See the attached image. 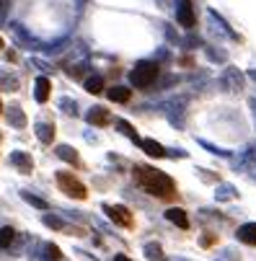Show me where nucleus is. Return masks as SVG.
I'll use <instances>...</instances> for the list:
<instances>
[{
	"label": "nucleus",
	"instance_id": "nucleus-7",
	"mask_svg": "<svg viewBox=\"0 0 256 261\" xmlns=\"http://www.w3.org/2000/svg\"><path fill=\"white\" fill-rule=\"evenodd\" d=\"M86 119H88L93 127H109V124H112V111L96 106V109H91V111H88V117H86Z\"/></svg>",
	"mask_w": 256,
	"mask_h": 261
},
{
	"label": "nucleus",
	"instance_id": "nucleus-17",
	"mask_svg": "<svg viewBox=\"0 0 256 261\" xmlns=\"http://www.w3.org/2000/svg\"><path fill=\"white\" fill-rule=\"evenodd\" d=\"M145 253H148V258H150V261H163V251H161V246H158V243H150L148 248H145Z\"/></svg>",
	"mask_w": 256,
	"mask_h": 261
},
{
	"label": "nucleus",
	"instance_id": "nucleus-19",
	"mask_svg": "<svg viewBox=\"0 0 256 261\" xmlns=\"http://www.w3.org/2000/svg\"><path fill=\"white\" fill-rule=\"evenodd\" d=\"M0 52H6V42H3V36H0Z\"/></svg>",
	"mask_w": 256,
	"mask_h": 261
},
{
	"label": "nucleus",
	"instance_id": "nucleus-13",
	"mask_svg": "<svg viewBox=\"0 0 256 261\" xmlns=\"http://www.w3.org/2000/svg\"><path fill=\"white\" fill-rule=\"evenodd\" d=\"M86 91H88L91 96H104V91H106V81H104V75H93V78H88V81H86Z\"/></svg>",
	"mask_w": 256,
	"mask_h": 261
},
{
	"label": "nucleus",
	"instance_id": "nucleus-18",
	"mask_svg": "<svg viewBox=\"0 0 256 261\" xmlns=\"http://www.w3.org/2000/svg\"><path fill=\"white\" fill-rule=\"evenodd\" d=\"M44 251L49 253V256H47L49 261H60V258H62V253H60V248H57L55 243H47V246H44Z\"/></svg>",
	"mask_w": 256,
	"mask_h": 261
},
{
	"label": "nucleus",
	"instance_id": "nucleus-16",
	"mask_svg": "<svg viewBox=\"0 0 256 261\" xmlns=\"http://www.w3.org/2000/svg\"><path fill=\"white\" fill-rule=\"evenodd\" d=\"M16 241V228H11V225H6V228H0V248H6V246H11Z\"/></svg>",
	"mask_w": 256,
	"mask_h": 261
},
{
	"label": "nucleus",
	"instance_id": "nucleus-8",
	"mask_svg": "<svg viewBox=\"0 0 256 261\" xmlns=\"http://www.w3.org/2000/svg\"><path fill=\"white\" fill-rule=\"evenodd\" d=\"M49 96H52V83H49V78H36V83H34V98L39 101V103H47Z\"/></svg>",
	"mask_w": 256,
	"mask_h": 261
},
{
	"label": "nucleus",
	"instance_id": "nucleus-20",
	"mask_svg": "<svg viewBox=\"0 0 256 261\" xmlns=\"http://www.w3.org/2000/svg\"><path fill=\"white\" fill-rule=\"evenodd\" d=\"M6 114V106H3V101H0V117H3Z\"/></svg>",
	"mask_w": 256,
	"mask_h": 261
},
{
	"label": "nucleus",
	"instance_id": "nucleus-21",
	"mask_svg": "<svg viewBox=\"0 0 256 261\" xmlns=\"http://www.w3.org/2000/svg\"><path fill=\"white\" fill-rule=\"evenodd\" d=\"M117 261H132V258H127V256H117Z\"/></svg>",
	"mask_w": 256,
	"mask_h": 261
},
{
	"label": "nucleus",
	"instance_id": "nucleus-3",
	"mask_svg": "<svg viewBox=\"0 0 256 261\" xmlns=\"http://www.w3.org/2000/svg\"><path fill=\"white\" fill-rule=\"evenodd\" d=\"M161 75V67L156 62H137L135 70H130V83L132 88H150Z\"/></svg>",
	"mask_w": 256,
	"mask_h": 261
},
{
	"label": "nucleus",
	"instance_id": "nucleus-15",
	"mask_svg": "<svg viewBox=\"0 0 256 261\" xmlns=\"http://www.w3.org/2000/svg\"><path fill=\"white\" fill-rule=\"evenodd\" d=\"M36 137H39L42 142H47V145H49V142L55 140V124H52V122H47L44 127L39 124V127H36Z\"/></svg>",
	"mask_w": 256,
	"mask_h": 261
},
{
	"label": "nucleus",
	"instance_id": "nucleus-6",
	"mask_svg": "<svg viewBox=\"0 0 256 261\" xmlns=\"http://www.w3.org/2000/svg\"><path fill=\"white\" fill-rule=\"evenodd\" d=\"M166 220L173 222V225L181 228V230H189V225H192L187 210H181V207H168V210H166Z\"/></svg>",
	"mask_w": 256,
	"mask_h": 261
},
{
	"label": "nucleus",
	"instance_id": "nucleus-14",
	"mask_svg": "<svg viewBox=\"0 0 256 261\" xmlns=\"http://www.w3.org/2000/svg\"><path fill=\"white\" fill-rule=\"evenodd\" d=\"M140 145H142V150H148V155H153V158H166V147L163 145H158V142H153V140H137Z\"/></svg>",
	"mask_w": 256,
	"mask_h": 261
},
{
	"label": "nucleus",
	"instance_id": "nucleus-1",
	"mask_svg": "<svg viewBox=\"0 0 256 261\" xmlns=\"http://www.w3.org/2000/svg\"><path fill=\"white\" fill-rule=\"evenodd\" d=\"M132 176H135V184L145 194H150L153 199H161V202H176L178 199L176 181L171 176H166L163 171H158L153 166H135Z\"/></svg>",
	"mask_w": 256,
	"mask_h": 261
},
{
	"label": "nucleus",
	"instance_id": "nucleus-2",
	"mask_svg": "<svg viewBox=\"0 0 256 261\" xmlns=\"http://www.w3.org/2000/svg\"><path fill=\"white\" fill-rule=\"evenodd\" d=\"M55 184L60 186V192L67 194L70 199H78V202H86L88 199V186L70 171H57L55 173Z\"/></svg>",
	"mask_w": 256,
	"mask_h": 261
},
{
	"label": "nucleus",
	"instance_id": "nucleus-4",
	"mask_svg": "<svg viewBox=\"0 0 256 261\" xmlns=\"http://www.w3.org/2000/svg\"><path fill=\"white\" fill-rule=\"evenodd\" d=\"M104 212L109 215V220H112L114 225L127 228V230H132V228H135V215H132V210H130V207H124V204H106V207H104Z\"/></svg>",
	"mask_w": 256,
	"mask_h": 261
},
{
	"label": "nucleus",
	"instance_id": "nucleus-9",
	"mask_svg": "<svg viewBox=\"0 0 256 261\" xmlns=\"http://www.w3.org/2000/svg\"><path fill=\"white\" fill-rule=\"evenodd\" d=\"M109 101H114V103H130L132 101V91L124 88V86H114V88H106L104 91Z\"/></svg>",
	"mask_w": 256,
	"mask_h": 261
},
{
	"label": "nucleus",
	"instance_id": "nucleus-11",
	"mask_svg": "<svg viewBox=\"0 0 256 261\" xmlns=\"http://www.w3.org/2000/svg\"><path fill=\"white\" fill-rule=\"evenodd\" d=\"M238 241L246 243V246H256V222H246V225L238 228Z\"/></svg>",
	"mask_w": 256,
	"mask_h": 261
},
{
	"label": "nucleus",
	"instance_id": "nucleus-12",
	"mask_svg": "<svg viewBox=\"0 0 256 261\" xmlns=\"http://www.w3.org/2000/svg\"><path fill=\"white\" fill-rule=\"evenodd\" d=\"M57 155H60V158H65L67 163H72L75 168H81V166H83V161L78 158V150H75V147H70V145H60V147H57Z\"/></svg>",
	"mask_w": 256,
	"mask_h": 261
},
{
	"label": "nucleus",
	"instance_id": "nucleus-5",
	"mask_svg": "<svg viewBox=\"0 0 256 261\" xmlns=\"http://www.w3.org/2000/svg\"><path fill=\"white\" fill-rule=\"evenodd\" d=\"M178 23L184 29H194L197 26V11L192 0H181V8H178Z\"/></svg>",
	"mask_w": 256,
	"mask_h": 261
},
{
	"label": "nucleus",
	"instance_id": "nucleus-10",
	"mask_svg": "<svg viewBox=\"0 0 256 261\" xmlns=\"http://www.w3.org/2000/svg\"><path fill=\"white\" fill-rule=\"evenodd\" d=\"M11 163L23 173V176H29L31 171H34V161H31V155L29 153H13V158H11Z\"/></svg>",
	"mask_w": 256,
	"mask_h": 261
}]
</instances>
